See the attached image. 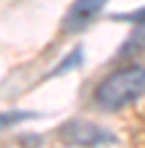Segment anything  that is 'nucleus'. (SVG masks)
I'll list each match as a JSON object with an SVG mask.
<instances>
[{
    "mask_svg": "<svg viewBox=\"0 0 145 148\" xmlns=\"http://www.w3.org/2000/svg\"><path fill=\"white\" fill-rule=\"evenodd\" d=\"M142 92H145V66L129 64V66L111 71L95 87V103L106 111H119L135 103Z\"/></svg>",
    "mask_w": 145,
    "mask_h": 148,
    "instance_id": "f257e3e1",
    "label": "nucleus"
},
{
    "mask_svg": "<svg viewBox=\"0 0 145 148\" xmlns=\"http://www.w3.org/2000/svg\"><path fill=\"white\" fill-rule=\"evenodd\" d=\"M58 138L66 145H77V148H98V145H108V143L116 140V135L111 130L93 124V122H82V119L66 122L58 130Z\"/></svg>",
    "mask_w": 145,
    "mask_h": 148,
    "instance_id": "f03ea898",
    "label": "nucleus"
},
{
    "mask_svg": "<svg viewBox=\"0 0 145 148\" xmlns=\"http://www.w3.org/2000/svg\"><path fill=\"white\" fill-rule=\"evenodd\" d=\"M108 0H74L71 8L63 16V32H82L84 27H90L98 18V13L106 8Z\"/></svg>",
    "mask_w": 145,
    "mask_h": 148,
    "instance_id": "7ed1b4c3",
    "label": "nucleus"
},
{
    "mask_svg": "<svg viewBox=\"0 0 145 148\" xmlns=\"http://www.w3.org/2000/svg\"><path fill=\"white\" fill-rule=\"evenodd\" d=\"M121 18H124V21H137V24H145V8H140V11H135V13H124Z\"/></svg>",
    "mask_w": 145,
    "mask_h": 148,
    "instance_id": "20e7f679",
    "label": "nucleus"
}]
</instances>
